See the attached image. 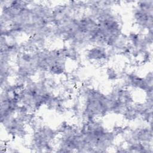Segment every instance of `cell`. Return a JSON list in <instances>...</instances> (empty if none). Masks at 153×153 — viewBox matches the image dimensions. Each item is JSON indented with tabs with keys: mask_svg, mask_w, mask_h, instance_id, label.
I'll list each match as a JSON object with an SVG mask.
<instances>
[{
	"mask_svg": "<svg viewBox=\"0 0 153 153\" xmlns=\"http://www.w3.org/2000/svg\"><path fill=\"white\" fill-rule=\"evenodd\" d=\"M83 97L82 115L85 121L96 120L109 112L107 95L96 89L87 88L84 91Z\"/></svg>",
	"mask_w": 153,
	"mask_h": 153,
	"instance_id": "obj_1",
	"label": "cell"
},
{
	"mask_svg": "<svg viewBox=\"0 0 153 153\" xmlns=\"http://www.w3.org/2000/svg\"><path fill=\"white\" fill-rule=\"evenodd\" d=\"M153 1L136 2L133 10V20L140 29L152 31Z\"/></svg>",
	"mask_w": 153,
	"mask_h": 153,
	"instance_id": "obj_2",
	"label": "cell"
},
{
	"mask_svg": "<svg viewBox=\"0 0 153 153\" xmlns=\"http://www.w3.org/2000/svg\"><path fill=\"white\" fill-rule=\"evenodd\" d=\"M85 57L91 62H102L109 57V52L106 50L105 46L96 45L88 49L86 52Z\"/></svg>",
	"mask_w": 153,
	"mask_h": 153,
	"instance_id": "obj_3",
	"label": "cell"
}]
</instances>
